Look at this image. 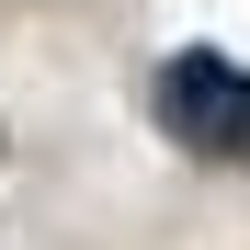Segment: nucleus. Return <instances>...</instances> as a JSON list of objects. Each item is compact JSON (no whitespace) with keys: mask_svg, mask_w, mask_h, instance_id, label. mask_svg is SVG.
<instances>
[{"mask_svg":"<svg viewBox=\"0 0 250 250\" xmlns=\"http://www.w3.org/2000/svg\"><path fill=\"white\" fill-rule=\"evenodd\" d=\"M148 114L171 125L193 159H250V68H239V57H216V46H182V57H159V80H148Z\"/></svg>","mask_w":250,"mask_h":250,"instance_id":"obj_1","label":"nucleus"}]
</instances>
